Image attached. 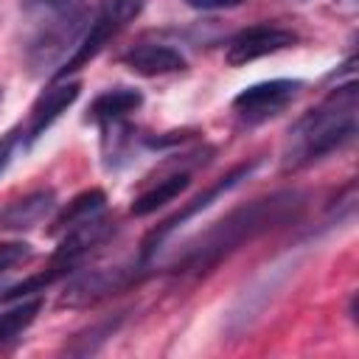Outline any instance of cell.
I'll return each mask as SVG.
<instances>
[{"mask_svg":"<svg viewBox=\"0 0 359 359\" xmlns=\"http://www.w3.org/2000/svg\"><path fill=\"white\" fill-rule=\"evenodd\" d=\"M22 11L36 22V28L56 25V22H73L81 20L84 0H20Z\"/></svg>","mask_w":359,"mask_h":359,"instance_id":"obj_12","label":"cell"},{"mask_svg":"<svg viewBox=\"0 0 359 359\" xmlns=\"http://www.w3.org/2000/svg\"><path fill=\"white\" fill-rule=\"evenodd\" d=\"M300 210H303V194H297V191H278L272 196H261V199L227 213L196 244H191L185 250V255L180 258L177 272H208L227 252H233L244 241H250L278 224H286Z\"/></svg>","mask_w":359,"mask_h":359,"instance_id":"obj_1","label":"cell"},{"mask_svg":"<svg viewBox=\"0 0 359 359\" xmlns=\"http://www.w3.org/2000/svg\"><path fill=\"white\" fill-rule=\"evenodd\" d=\"M39 309H42V300H39V297H34V300H25V297H22V303H17L14 309L0 311V345L17 339V337L36 320Z\"/></svg>","mask_w":359,"mask_h":359,"instance_id":"obj_15","label":"cell"},{"mask_svg":"<svg viewBox=\"0 0 359 359\" xmlns=\"http://www.w3.org/2000/svg\"><path fill=\"white\" fill-rule=\"evenodd\" d=\"M143 8V0H98V8L107 20H112L118 28H123L126 22H132Z\"/></svg>","mask_w":359,"mask_h":359,"instance_id":"obj_16","label":"cell"},{"mask_svg":"<svg viewBox=\"0 0 359 359\" xmlns=\"http://www.w3.org/2000/svg\"><path fill=\"white\" fill-rule=\"evenodd\" d=\"M109 233H112V224L101 213H95L87 222L65 230V236H62V241H59V247H56V252L50 258V266L59 269L62 275L70 272V266L79 264L93 247H98Z\"/></svg>","mask_w":359,"mask_h":359,"instance_id":"obj_6","label":"cell"},{"mask_svg":"<svg viewBox=\"0 0 359 359\" xmlns=\"http://www.w3.org/2000/svg\"><path fill=\"white\" fill-rule=\"evenodd\" d=\"M297 42V34L289 31V28H280V25H252L241 34H236L227 45V65L238 67V65H247V62H255L261 56H272L278 50H286V48H294Z\"/></svg>","mask_w":359,"mask_h":359,"instance_id":"obj_5","label":"cell"},{"mask_svg":"<svg viewBox=\"0 0 359 359\" xmlns=\"http://www.w3.org/2000/svg\"><path fill=\"white\" fill-rule=\"evenodd\" d=\"M104 202H107V196H104V191H98V188H90V191L79 194V196L70 199L67 208L53 219V233H65V230H70V227L87 222L90 216L101 213V210H104Z\"/></svg>","mask_w":359,"mask_h":359,"instance_id":"obj_14","label":"cell"},{"mask_svg":"<svg viewBox=\"0 0 359 359\" xmlns=\"http://www.w3.org/2000/svg\"><path fill=\"white\" fill-rule=\"evenodd\" d=\"M143 104L140 90L135 87H112L107 93H101L93 104H90V118L98 123H118L121 118H126L129 112H135Z\"/></svg>","mask_w":359,"mask_h":359,"instance_id":"obj_10","label":"cell"},{"mask_svg":"<svg viewBox=\"0 0 359 359\" xmlns=\"http://www.w3.org/2000/svg\"><path fill=\"white\" fill-rule=\"evenodd\" d=\"M17 143H20V129H8L6 135H0V174L8 168Z\"/></svg>","mask_w":359,"mask_h":359,"instance_id":"obj_18","label":"cell"},{"mask_svg":"<svg viewBox=\"0 0 359 359\" xmlns=\"http://www.w3.org/2000/svg\"><path fill=\"white\" fill-rule=\"evenodd\" d=\"M123 65L140 76H165V73L182 70L185 56L171 45L143 42V45H135L129 53H123Z\"/></svg>","mask_w":359,"mask_h":359,"instance_id":"obj_8","label":"cell"},{"mask_svg":"<svg viewBox=\"0 0 359 359\" xmlns=\"http://www.w3.org/2000/svg\"><path fill=\"white\" fill-rule=\"evenodd\" d=\"M255 165H258V163H241V165H236V168H233V171H227L219 182H213L205 194H199V196H196V199H191L182 210H177V213H174V216H168L163 224H157V227L146 236V241H143V258H149V255H151V252H154V250H157V247H160V244H163V241H165V238H168L180 224H185L191 216H196L199 210L210 208L222 194H227L230 188H236V185H238V182H241V180H244Z\"/></svg>","mask_w":359,"mask_h":359,"instance_id":"obj_4","label":"cell"},{"mask_svg":"<svg viewBox=\"0 0 359 359\" xmlns=\"http://www.w3.org/2000/svg\"><path fill=\"white\" fill-rule=\"evenodd\" d=\"M53 210V191H36L25 199H17L11 208L0 213V224L8 230H28L39 224Z\"/></svg>","mask_w":359,"mask_h":359,"instance_id":"obj_11","label":"cell"},{"mask_svg":"<svg viewBox=\"0 0 359 359\" xmlns=\"http://www.w3.org/2000/svg\"><path fill=\"white\" fill-rule=\"evenodd\" d=\"M356 135V84L337 87L320 107L309 109L292 129L283 151L286 168H303L334 149H342Z\"/></svg>","mask_w":359,"mask_h":359,"instance_id":"obj_2","label":"cell"},{"mask_svg":"<svg viewBox=\"0 0 359 359\" xmlns=\"http://www.w3.org/2000/svg\"><path fill=\"white\" fill-rule=\"evenodd\" d=\"M188 182H191V177H188L185 171L160 180L157 185H151L149 191H143V194L132 202V213H135V216H149V213H154V210L163 208L165 202H174V199L188 188Z\"/></svg>","mask_w":359,"mask_h":359,"instance_id":"obj_13","label":"cell"},{"mask_svg":"<svg viewBox=\"0 0 359 359\" xmlns=\"http://www.w3.org/2000/svg\"><path fill=\"white\" fill-rule=\"evenodd\" d=\"M185 3L196 11H222V8H236L247 0H185Z\"/></svg>","mask_w":359,"mask_h":359,"instance_id":"obj_19","label":"cell"},{"mask_svg":"<svg viewBox=\"0 0 359 359\" xmlns=\"http://www.w3.org/2000/svg\"><path fill=\"white\" fill-rule=\"evenodd\" d=\"M31 255V247L25 241H0V272L11 269L14 264L25 261Z\"/></svg>","mask_w":359,"mask_h":359,"instance_id":"obj_17","label":"cell"},{"mask_svg":"<svg viewBox=\"0 0 359 359\" xmlns=\"http://www.w3.org/2000/svg\"><path fill=\"white\" fill-rule=\"evenodd\" d=\"M81 93V84L79 81H65V79H56L31 107V118H28V126H25V140L34 143L36 137L45 135V129L67 109L76 104Z\"/></svg>","mask_w":359,"mask_h":359,"instance_id":"obj_7","label":"cell"},{"mask_svg":"<svg viewBox=\"0 0 359 359\" xmlns=\"http://www.w3.org/2000/svg\"><path fill=\"white\" fill-rule=\"evenodd\" d=\"M300 90V81L292 79H272V81H258L252 87H244L233 98V109L238 112L241 121L247 123H261L266 118H275L280 109H286Z\"/></svg>","mask_w":359,"mask_h":359,"instance_id":"obj_3","label":"cell"},{"mask_svg":"<svg viewBox=\"0 0 359 359\" xmlns=\"http://www.w3.org/2000/svg\"><path fill=\"white\" fill-rule=\"evenodd\" d=\"M0 101H3V87H0Z\"/></svg>","mask_w":359,"mask_h":359,"instance_id":"obj_20","label":"cell"},{"mask_svg":"<svg viewBox=\"0 0 359 359\" xmlns=\"http://www.w3.org/2000/svg\"><path fill=\"white\" fill-rule=\"evenodd\" d=\"M123 283H126L123 269H98V272L84 275V278H76L70 283V289L65 292L62 303H67V306H87V303H93V300L121 289Z\"/></svg>","mask_w":359,"mask_h":359,"instance_id":"obj_9","label":"cell"}]
</instances>
